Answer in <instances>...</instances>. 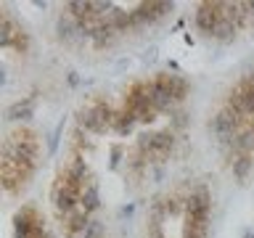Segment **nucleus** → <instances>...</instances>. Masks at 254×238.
I'll return each instance as SVG.
<instances>
[{"label": "nucleus", "mask_w": 254, "mask_h": 238, "mask_svg": "<svg viewBox=\"0 0 254 238\" xmlns=\"http://www.w3.org/2000/svg\"><path fill=\"white\" fill-rule=\"evenodd\" d=\"M212 212V190L206 182H190L186 196V217L190 220H209Z\"/></svg>", "instance_id": "f257e3e1"}, {"label": "nucleus", "mask_w": 254, "mask_h": 238, "mask_svg": "<svg viewBox=\"0 0 254 238\" xmlns=\"http://www.w3.org/2000/svg\"><path fill=\"white\" fill-rule=\"evenodd\" d=\"M220 3H198L196 5V13H193V24L196 29L201 32L204 37H214V29L220 24Z\"/></svg>", "instance_id": "f03ea898"}, {"label": "nucleus", "mask_w": 254, "mask_h": 238, "mask_svg": "<svg viewBox=\"0 0 254 238\" xmlns=\"http://www.w3.org/2000/svg\"><path fill=\"white\" fill-rule=\"evenodd\" d=\"M146 90H148L151 106H154L159 114H164V111H175V98L170 95V90H167V85L156 82V79L151 77V79H146Z\"/></svg>", "instance_id": "7ed1b4c3"}, {"label": "nucleus", "mask_w": 254, "mask_h": 238, "mask_svg": "<svg viewBox=\"0 0 254 238\" xmlns=\"http://www.w3.org/2000/svg\"><path fill=\"white\" fill-rule=\"evenodd\" d=\"M56 35H59V40H61L64 45L77 43V37H79V24H77V19H74L69 11H61V13H59V19H56Z\"/></svg>", "instance_id": "20e7f679"}, {"label": "nucleus", "mask_w": 254, "mask_h": 238, "mask_svg": "<svg viewBox=\"0 0 254 238\" xmlns=\"http://www.w3.org/2000/svg\"><path fill=\"white\" fill-rule=\"evenodd\" d=\"M79 206L87 212V214H95L101 209V188L98 182H95L93 178L82 185V193H79Z\"/></svg>", "instance_id": "39448f33"}, {"label": "nucleus", "mask_w": 254, "mask_h": 238, "mask_svg": "<svg viewBox=\"0 0 254 238\" xmlns=\"http://www.w3.org/2000/svg\"><path fill=\"white\" fill-rule=\"evenodd\" d=\"M135 124H138V119H135V114L130 109H117V114H114V124H111V130H114L119 138H127V135H132L135 130Z\"/></svg>", "instance_id": "423d86ee"}, {"label": "nucleus", "mask_w": 254, "mask_h": 238, "mask_svg": "<svg viewBox=\"0 0 254 238\" xmlns=\"http://www.w3.org/2000/svg\"><path fill=\"white\" fill-rule=\"evenodd\" d=\"M167 90H170V95L175 98V103L186 101V95L190 93V82H188V77L175 74V71H167Z\"/></svg>", "instance_id": "0eeeda50"}, {"label": "nucleus", "mask_w": 254, "mask_h": 238, "mask_svg": "<svg viewBox=\"0 0 254 238\" xmlns=\"http://www.w3.org/2000/svg\"><path fill=\"white\" fill-rule=\"evenodd\" d=\"M32 117H35V103H32V98L16 101L13 106H8V111H5L8 122H29Z\"/></svg>", "instance_id": "6e6552de"}, {"label": "nucleus", "mask_w": 254, "mask_h": 238, "mask_svg": "<svg viewBox=\"0 0 254 238\" xmlns=\"http://www.w3.org/2000/svg\"><path fill=\"white\" fill-rule=\"evenodd\" d=\"M254 170V156H246V154H238L233 162H230V175L238 180V182H244L246 178L252 175Z\"/></svg>", "instance_id": "1a4fd4ad"}, {"label": "nucleus", "mask_w": 254, "mask_h": 238, "mask_svg": "<svg viewBox=\"0 0 254 238\" xmlns=\"http://www.w3.org/2000/svg\"><path fill=\"white\" fill-rule=\"evenodd\" d=\"M233 148H236V154L254 156V124H246L244 130L236 135V140H233Z\"/></svg>", "instance_id": "9d476101"}, {"label": "nucleus", "mask_w": 254, "mask_h": 238, "mask_svg": "<svg viewBox=\"0 0 254 238\" xmlns=\"http://www.w3.org/2000/svg\"><path fill=\"white\" fill-rule=\"evenodd\" d=\"M117 40H119V32L103 27V29H98V32L93 35L90 45H93V51H109V48L117 45Z\"/></svg>", "instance_id": "9b49d317"}, {"label": "nucleus", "mask_w": 254, "mask_h": 238, "mask_svg": "<svg viewBox=\"0 0 254 238\" xmlns=\"http://www.w3.org/2000/svg\"><path fill=\"white\" fill-rule=\"evenodd\" d=\"M238 29L230 19H225V16H220V24H217V29H214V40H220V43H230V40H236L238 35Z\"/></svg>", "instance_id": "f8f14e48"}, {"label": "nucleus", "mask_w": 254, "mask_h": 238, "mask_svg": "<svg viewBox=\"0 0 254 238\" xmlns=\"http://www.w3.org/2000/svg\"><path fill=\"white\" fill-rule=\"evenodd\" d=\"M188 124H190V117L186 114V111L175 109V111H172V117H170V127H167V130H172L175 135H178V132H186V130H188Z\"/></svg>", "instance_id": "ddd939ff"}, {"label": "nucleus", "mask_w": 254, "mask_h": 238, "mask_svg": "<svg viewBox=\"0 0 254 238\" xmlns=\"http://www.w3.org/2000/svg\"><path fill=\"white\" fill-rule=\"evenodd\" d=\"M29 45H32V40H29L27 32H24V27L19 24V27H16V35H13V43H11V48H13L16 53H27V51H29Z\"/></svg>", "instance_id": "4468645a"}, {"label": "nucleus", "mask_w": 254, "mask_h": 238, "mask_svg": "<svg viewBox=\"0 0 254 238\" xmlns=\"http://www.w3.org/2000/svg\"><path fill=\"white\" fill-rule=\"evenodd\" d=\"M82 238H106V225H103L101 220L90 217V222H87V228H85Z\"/></svg>", "instance_id": "2eb2a0df"}, {"label": "nucleus", "mask_w": 254, "mask_h": 238, "mask_svg": "<svg viewBox=\"0 0 254 238\" xmlns=\"http://www.w3.org/2000/svg\"><path fill=\"white\" fill-rule=\"evenodd\" d=\"M122 159H125V146L122 143H114V146H111V170H117Z\"/></svg>", "instance_id": "dca6fc26"}, {"label": "nucleus", "mask_w": 254, "mask_h": 238, "mask_svg": "<svg viewBox=\"0 0 254 238\" xmlns=\"http://www.w3.org/2000/svg\"><path fill=\"white\" fill-rule=\"evenodd\" d=\"M66 82H69V87H77V85H79V77H77V71H69V74H66Z\"/></svg>", "instance_id": "f3484780"}, {"label": "nucleus", "mask_w": 254, "mask_h": 238, "mask_svg": "<svg viewBox=\"0 0 254 238\" xmlns=\"http://www.w3.org/2000/svg\"><path fill=\"white\" fill-rule=\"evenodd\" d=\"M143 59H146V61H154V59H156V48H148V53L143 56Z\"/></svg>", "instance_id": "a211bd4d"}, {"label": "nucleus", "mask_w": 254, "mask_h": 238, "mask_svg": "<svg viewBox=\"0 0 254 238\" xmlns=\"http://www.w3.org/2000/svg\"><path fill=\"white\" fill-rule=\"evenodd\" d=\"M132 212H135V209H132V204H127L125 209H122V214H125V217H132Z\"/></svg>", "instance_id": "6ab92c4d"}]
</instances>
